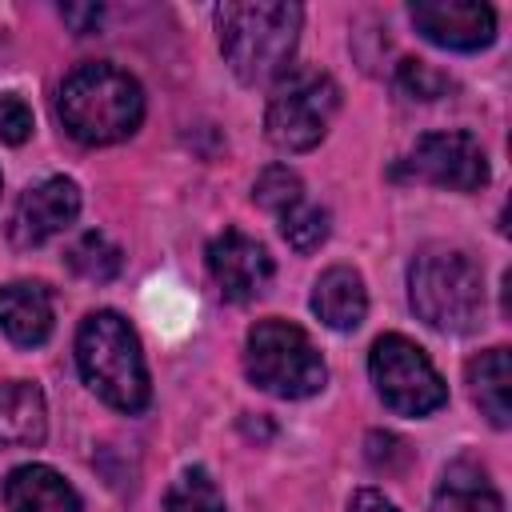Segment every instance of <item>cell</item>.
<instances>
[{
  "mask_svg": "<svg viewBox=\"0 0 512 512\" xmlns=\"http://www.w3.org/2000/svg\"><path fill=\"white\" fill-rule=\"evenodd\" d=\"M300 24H304L300 4L248 0V4H220L216 8L220 52L244 84H268L292 68Z\"/></svg>",
  "mask_w": 512,
  "mask_h": 512,
  "instance_id": "1",
  "label": "cell"
},
{
  "mask_svg": "<svg viewBox=\"0 0 512 512\" xmlns=\"http://www.w3.org/2000/svg\"><path fill=\"white\" fill-rule=\"evenodd\" d=\"M56 112L72 140L100 148L132 136L144 120V88L116 64H80L64 76Z\"/></svg>",
  "mask_w": 512,
  "mask_h": 512,
  "instance_id": "2",
  "label": "cell"
},
{
  "mask_svg": "<svg viewBox=\"0 0 512 512\" xmlns=\"http://www.w3.org/2000/svg\"><path fill=\"white\" fill-rule=\"evenodd\" d=\"M408 304L436 332H472L484 316L480 264L452 244H428L408 264Z\"/></svg>",
  "mask_w": 512,
  "mask_h": 512,
  "instance_id": "3",
  "label": "cell"
},
{
  "mask_svg": "<svg viewBox=\"0 0 512 512\" xmlns=\"http://www.w3.org/2000/svg\"><path fill=\"white\" fill-rule=\"evenodd\" d=\"M76 364H80L84 384L120 412H140L152 396L140 340L132 324L112 308L84 316L76 332Z\"/></svg>",
  "mask_w": 512,
  "mask_h": 512,
  "instance_id": "4",
  "label": "cell"
},
{
  "mask_svg": "<svg viewBox=\"0 0 512 512\" xmlns=\"http://www.w3.org/2000/svg\"><path fill=\"white\" fill-rule=\"evenodd\" d=\"M244 372L256 388L280 396V400H304L316 396L328 380L324 356L308 340L300 324L288 320H256L244 340Z\"/></svg>",
  "mask_w": 512,
  "mask_h": 512,
  "instance_id": "5",
  "label": "cell"
},
{
  "mask_svg": "<svg viewBox=\"0 0 512 512\" xmlns=\"http://www.w3.org/2000/svg\"><path fill=\"white\" fill-rule=\"evenodd\" d=\"M340 108V88L320 68H288L268 100L264 132L280 152H308L324 140Z\"/></svg>",
  "mask_w": 512,
  "mask_h": 512,
  "instance_id": "6",
  "label": "cell"
},
{
  "mask_svg": "<svg viewBox=\"0 0 512 512\" xmlns=\"http://www.w3.org/2000/svg\"><path fill=\"white\" fill-rule=\"evenodd\" d=\"M368 372L380 400L400 416H428L448 400V384L432 368L428 352L400 332H388L372 344Z\"/></svg>",
  "mask_w": 512,
  "mask_h": 512,
  "instance_id": "7",
  "label": "cell"
},
{
  "mask_svg": "<svg viewBox=\"0 0 512 512\" xmlns=\"http://www.w3.org/2000/svg\"><path fill=\"white\" fill-rule=\"evenodd\" d=\"M396 176L452 192H476L488 184V156L472 132H428L396 164Z\"/></svg>",
  "mask_w": 512,
  "mask_h": 512,
  "instance_id": "8",
  "label": "cell"
},
{
  "mask_svg": "<svg viewBox=\"0 0 512 512\" xmlns=\"http://www.w3.org/2000/svg\"><path fill=\"white\" fill-rule=\"evenodd\" d=\"M80 212V188L68 176H48L20 192L8 216V240L16 248H40L56 232H64Z\"/></svg>",
  "mask_w": 512,
  "mask_h": 512,
  "instance_id": "9",
  "label": "cell"
},
{
  "mask_svg": "<svg viewBox=\"0 0 512 512\" xmlns=\"http://www.w3.org/2000/svg\"><path fill=\"white\" fill-rule=\"evenodd\" d=\"M204 260H208V276L216 280L220 296L232 300V304L256 300L268 288V280H272V256H268V248L260 240L244 236L240 228H224L208 244Z\"/></svg>",
  "mask_w": 512,
  "mask_h": 512,
  "instance_id": "10",
  "label": "cell"
},
{
  "mask_svg": "<svg viewBox=\"0 0 512 512\" xmlns=\"http://www.w3.org/2000/svg\"><path fill=\"white\" fill-rule=\"evenodd\" d=\"M408 16L424 40L452 52H476L496 40V12L480 0H416Z\"/></svg>",
  "mask_w": 512,
  "mask_h": 512,
  "instance_id": "11",
  "label": "cell"
},
{
  "mask_svg": "<svg viewBox=\"0 0 512 512\" xmlns=\"http://www.w3.org/2000/svg\"><path fill=\"white\" fill-rule=\"evenodd\" d=\"M0 328L12 344L36 348L52 336V292L40 280H12L0 288Z\"/></svg>",
  "mask_w": 512,
  "mask_h": 512,
  "instance_id": "12",
  "label": "cell"
},
{
  "mask_svg": "<svg viewBox=\"0 0 512 512\" xmlns=\"http://www.w3.org/2000/svg\"><path fill=\"white\" fill-rule=\"evenodd\" d=\"M8 512H80L76 488L48 464H20L4 480Z\"/></svg>",
  "mask_w": 512,
  "mask_h": 512,
  "instance_id": "13",
  "label": "cell"
},
{
  "mask_svg": "<svg viewBox=\"0 0 512 512\" xmlns=\"http://www.w3.org/2000/svg\"><path fill=\"white\" fill-rule=\"evenodd\" d=\"M312 312L336 332L360 328V320L368 312L364 276L356 268H348V264H332L328 272H320V280L312 284Z\"/></svg>",
  "mask_w": 512,
  "mask_h": 512,
  "instance_id": "14",
  "label": "cell"
},
{
  "mask_svg": "<svg viewBox=\"0 0 512 512\" xmlns=\"http://www.w3.org/2000/svg\"><path fill=\"white\" fill-rule=\"evenodd\" d=\"M468 392L480 416H488L492 428L512 424V356L508 348H488L476 360H468Z\"/></svg>",
  "mask_w": 512,
  "mask_h": 512,
  "instance_id": "15",
  "label": "cell"
},
{
  "mask_svg": "<svg viewBox=\"0 0 512 512\" xmlns=\"http://www.w3.org/2000/svg\"><path fill=\"white\" fill-rule=\"evenodd\" d=\"M48 432L44 392L28 380H0V444L32 448Z\"/></svg>",
  "mask_w": 512,
  "mask_h": 512,
  "instance_id": "16",
  "label": "cell"
},
{
  "mask_svg": "<svg viewBox=\"0 0 512 512\" xmlns=\"http://www.w3.org/2000/svg\"><path fill=\"white\" fill-rule=\"evenodd\" d=\"M432 512H504V500L476 460H456L440 476Z\"/></svg>",
  "mask_w": 512,
  "mask_h": 512,
  "instance_id": "17",
  "label": "cell"
},
{
  "mask_svg": "<svg viewBox=\"0 0 512 512\" xmlns=\"http://www.w3.org/2000/svg\"><path fill=\"white\" fill-rule=\"evenodd\" d=\"M64 264L88 280V284H108L120 268H124V252L104 236V232H84L68 252H64Z\"/></svg>",
  "mask_w": 512,
  "mask_h": 512,
  "instance_id": "18",
  "label": "cell"
},
{
  "mask_svg": "<svg viewBox=\"0 0 512 512\" xmlns=\"http://www.w3.org/2000/svg\"><path fill=\"white\" fill-rule=\"evenodd\" d=\"M164 512H224V492L208 468H184L164 496Z\"/></svg>",
  "mask_w": 512,
  "mask_h": 512,
  "instance_id": "19",
  "label": "cell"
},
{
  "mask_svg": "<svg viewBox=\"0 0 512 512\" xmlns=\"http://www.w3.org/2000/svg\"><path fill=\"white\" fill-rule=\"evenodd\" d=\"M328 228H332L328 208H320V204H312V200H300V204H292L288 212H280V236H284L288 248H296V252H316V248L328 240Z\"/></svg>",
  "mask_w": 512,
  "mask_h": 512,
  "instance_id": "20",
  "label": "cell"
},
{
  "mask_svg": "<svg viewBox=\"0 0 512 512\" xmlns=\"http://www.w3.org/2000/svg\"><path fill=\"white\" fill-rule=\"evenodd\" d=\"M252 200H256L260 208H268V212L280 216V212H288L292 204L304 200V184H300V176H296L292 168L272 164V168L260 172V180H256V188H252Z\"/></svg>",
  "mask_w": 512,
  "mask_h": 512,
  "instance_id": "21",
  "label": "cell"
},
{
  "mask_svg": "<svg viewBox=\"0 0 512 512\" xmlns=\"http://www.w3.org/2000/svg\"><path fill=\"white\" fill-rule=\"evenodd\" d=\"M396 88L404 96H412V100H436V96H444L452 88V80L444 72H436L432 64H424V60H400Z\"/></svg>",
  "mask_w": 512,
  "mask_h": 512,
  "instance_id": "22",
  "label": "cell"
},
{
  "mask_svg": "<svg viewBox=\"0 0 512 512\" xmlns=\"http://www.w3.org/2000/svg\"><path fill=\"white\" fill-rule=\"evenodd\" d=\"M28 136H32V108L20 96L4 92L0 96V140L4 144H24Z\"/></svg>",
  "mask_w": 512,
  "mask_h": 512,
  "instance_id": "23",
  "label": "cell"
},
{
  "mask_svg": "<svg viewBox=\"0 0 512 512\" xmlns=\"http://www.w3.org/2000/svg\"><path fill=\"white\" fill-rule=\"evenodd\" d=\"M368 460H372V468L396 472V464H408V444L392 432H372L368 436Z\"/></svg>",
  "mask_w": 512,
  "mask_h": 512,
  "instance_id": "24",
  "label": "cell"
},
{
  "mask_svg": "<svg viewBox=\"0 0 512 512\" xmlns=\"http://www.w3.org/2000/svg\"><path fill=\"white\" fill-rule=\"evenodd\" d=\"M60 16H64V24L72 28V32H96V24L104 20V8L100 4H64L60 8Z\"/></svg>",
  "mask_w": 512,
  "mask_h": 512,
  "instance_id": "25",
  "label": "cell"
},
{
  "mask_svg": "<svg viewBox=\"0 0 512 512\" xmlns=\"http://www.w3.org/2000/svg\"><path fill=\"white\" fill-rule=\"evenodd\" d=\"M348 512H400L384 492H376V488H360L352 500H348Z\"/></svg>",
  "mask_w": 512,
  "mask_h": 512,
  "instance_id": "26",
  "label": "cell"
}]
</instances>
